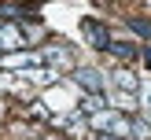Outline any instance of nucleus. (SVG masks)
<instances>
[{"label":"nucleus","mask_w":151,"mask_h":140,"mask_svg":"<svg viewBox=\"0 0 151 140\" xmlns=\"http://www.w3.org/2000/svg\"><path fill=\"white\" fill-rule=\"evenodd\" d=\"M81 33H85V41L92 44V48H100V52L111 48V33H107V29H103L96 19H85V22H81Z\"/></svg>","instance_id":"nucleus-1"},{"label":"nucleus","mask_w":151,"mask_h":140,"mask_svg":"<svg viewBox=\"0 0 151 140\" xmlns=\"http://www.w3.org/2000/svg\"><path fill=\"white\" fill-rule=\"evenodd\" d=\"M74 81H78L85 92H100L103 88V74L92 70V66H78V70H74Z\"/></svg>","instance_id":"nucleus-2"},{"label":"nucleus","mask_w":151,"mask_h":140,"mask_svg":"<svg viewBox=\"0 0 151 140\" xmlns=\"http://www.w3.org/2000/svg\"><path fill=\"white\" fill-rule=\"evenodd\" d=\"M44 63H48L52 70H55V66H59V70H70V66H74L70 48H48V52H44Z\"/></svg>","instance_id":"nucleus-3"},{"label":"nucleus","mask_w":151,"mask_h":140,"mask_svg":"<svg viewBox=\"0 0 151 140\" xmlns=\"http://www.w3.org/2000/svg\"><path fill=\"white\" fill-rule=\"evenodd\" d=\"M22 41H26V33L15 26H0V48H22Z\"/></svg>","instance_id":"nucleus-4"},{"label":"nucleus","mask_w":151,"mask_h":140,"mask_svg":"<svg viewBox=\"0 0 151 140\" xmlns=\"http://www.w3.org/2000/svg\"><path fill=\"white\" fill-rule=\"evenodd\" d=\"M111 81H114L122 92H137V88H140V85H137V78H133L129 70H114V78H111Z\"/></svg>","instance_id":"nucleus-5"},{"label":"nucleus","mask_w":151,"mask_h":140,"mask_svg":"<svg viewBox=\"0 0 151 140\" xmlns=\"http://www.w3.org/2000/svg\"><path fill=\"white\" fill-rule=\"evenodd\" d=\"M107 52H111L114 59H133V55H140L133 44H118V41H111V48H107Z\"/></svg>","instance_id":"nucleus-6"},{"label":"nucleus","mask_w":151,"mask_h":140,"mask_svg":"<svg viewBox=\"0 0 151 140\" xmlns=\"http://www.w3.org/2000/svg\"><path fill=\"white\" fill-rule=\"evenodd\" d=\"M133 136H137V140H151V125L140 122V118H133Z\"/></svg>","instance_id":"nucleus-7"},{"label":"nucleus","mask_w":151,"mask_h":140,"mask_svg":"<svg viewBox=\"0 0 151 140\" xmlns=\"http://www.w3.org/2000/svg\"><path fill=\"white\" fill-rule=\"evenodd\" d=\"M129 29H133V33H140V37H151V22H147V19H133Z\"/></svg>","instance_id":"nucleus-8"},{"label":"nucleus","mask_w":151,"mask_h":140,"mask_svg":"<svg viewBox=\"0 0 151 140\" xmlns=\"http://www.w3.org/2000/svg\"><path fill=\"white\" fill-rule=\"evenodd\" d=\"M140 100H144V107H147V114H151V85L144 88V92H140Z\"/></svg>","instance_id":"nucleus-9"},{"label":"nucleus","mask_w":151,"mask_h":140,"mask_svg":"<svg viewBox=\"0 0 151 140\" xmlns=\"http://www.w3.org/2000/svg\"><path fill=\"white\" fill-rule=\"evenodd\" d=\"M144 63H147V66H151V48H147V52H144Z\"/></svg>","instance_id":"nucleus-10"}]
</instances>
